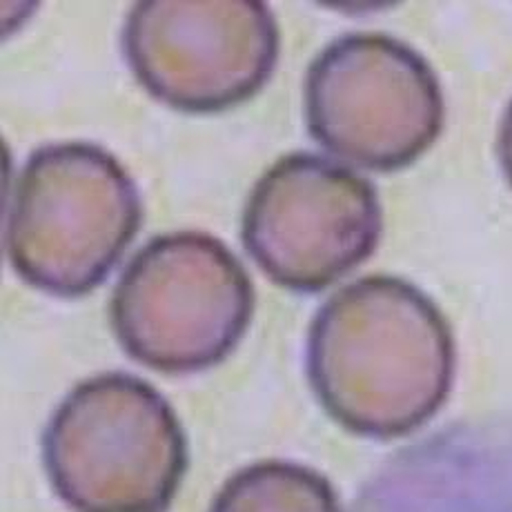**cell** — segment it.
Listing matches in <instances>:
<instances>
[{
  "mask_svg": "<svg viewBox=\"0 0 512 512\" xmlns=\"http://www.w3.org/2000/svg\"><path fill=\"white\" fill-rule=\"evenodd\" d=\"M305 366L314 397L343 430L401 439L439 415L455 386V332L415 283L370 274L314 314Z\"/></svg>",
  "mask_w": 512,
  "mask_h": 512,
  "instance_id": "obj_1",
  "label": "cell"
},
{
  "mask_svg": "<svg viewBox=\"0 0 512 512\" xmlns=\"http://www.w3.org/2000/svg\"><path fill=\"white\" fill-rule=\"evenodd\" d=\"M143 223L125 165L87 141L49 143L29 156L5 221V254L32 288L61 299L94 292Z\"/></svg>",
  "mask_w": 512,
  "mask_h": 512,
  "instance_id": "obj_2",
  "label": "cell"
},
{
  "mask_svg": "<svg viewBox=\"0 0 512 512\" xmlns=\"http://www.w3.org/2000/svg\"><path fill=\"white\" fill-rule=\"evenodd\" d=\"M41 448L49 484L74 512H165L190 461L170 401L127 372L76 383Z\"/></svg>",
  "mask_w": 512,
  "mask_h": 512,
  "instance_id": "obj_3",
  "label": "cell"
},
{
  "mask_svg": "<svg viewBox=\"0 0 512 512\" xmlns=\"http://www.w3.org/2000/svg\"><path fill=\"white\" fill-rule=\"evenodd\" d=\"M256 290L239 256L199 230L154 236L125 265L110 326L132 361L161 374L219 366L243 341Z\"/></svg>",
  "mask_w": 512,
  "mask_h": 512,
  "instance_id": "obj_4",
  "label": "cell"
},
{
  "mask_svg": "<svg viewBox=\"0 0 512 512\" xmlns=\"http://www.w3.org/2000/svg\"><path fill=\"white\" fill-rule=\"evenodd\" d=\"M305 125L332 156L363 170L397 172L443 132L437 72L415 47L388 34L339 36L308 67Z\"/></svg>",
  "mask_w": 512,
  "mask_h": 512,
  "instance_id": "obj_5",
  "label": "cell"
},
{
  "mask_svg": "<svg viewBox=\"0 0 512 512\" xmlns=\"http://www.w3.org/2000/svg\"><path fill=\"white\" fill-rule=\"evenodd\" d=\"M377 187L352 167L314 152L274 161L254 183L241 239L265 277L292 292H321L377 250Z\"/></svg>",
  "mask_w": 512,
  "mask_h": 512,
  "instance_id": "obj_6",
  "label": "cell"
},
{
  "mask_svg": "<svg viewBox=\"0 0 512 512\" xmlns=\"http://www.w3.org/2000/svg\"><path fill=\"white\" fill-rule=\"evenodd\" d=\"M277 16L261 0H141L123 25V54L143 90L185 114L248 103L274 74Z\"/></svg>",
  "mask_w": 512,
  "mask_h": 512,
  "instance_id": "obj_7",
  "label": "cell"
},
{
  "mask_svg": "<svg viewBox=\"0 0 512 512\" xmlns=\"http://www.w3.org/2000/svg\"><path fill=\"white\" fill-rule=\"evenodd\" d=\"M210 512H343L326 475L294 461H256L225 481Z\"/></svg>",
  "mask_w": 512,
  "mask_h": 512,
  "instance_id": "obj_8",
  "label": "cell"
},
{
  "mask_svg": "<svg viewBox=\"0 0 512 512\" xmlns=\"http://www.w3.org/2000/svg\"><path fill=\"white\" fill-rule=\"evenodd\" d=\"M497 154L501 170H504L506 179L512 187V98L506 107L504 116H501L499 123V134H497Z\"/></svg>",
  "mask_w": 512,
  "mask_h": 512,
  "instance_id": "obj_9",
  "label": "cell"
}]
</instances>
